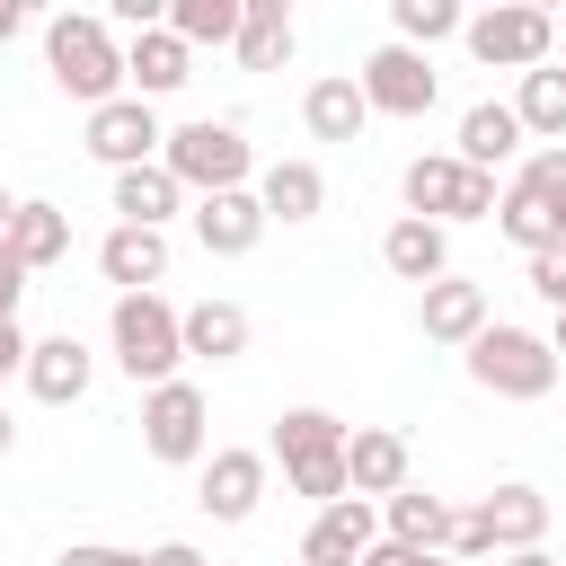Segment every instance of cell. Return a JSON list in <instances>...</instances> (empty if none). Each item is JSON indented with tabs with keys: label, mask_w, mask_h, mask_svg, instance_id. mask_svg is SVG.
Segmentation results:
<instances>
[{
	"label": "cell",
	"mask_w": 566,
	"mask_h": 566,
	"mask_svg": "<svg viewBox=\"0 0 566 566\" xmlns=\"http://www.w3.org/2000/svg\"><path fill=\"white\" fill-rule=\"evenodd\" d=\"M27 389H35L44 407L88 398V345H80V336H44V345L27 354Z\"/></svg>",
	"instance_id": "cell-24"
},
{
	"label": "cell",
	"mask_w": 566,
	"mask_h": 566,
	"mask_svg": "<svg viewBox=\"0 0 566 566\" xmlns=\"http://www.w3.org/2000/svg\"><path fill=\"white\" fill-rule=\"evenodd\" d=\"M478 522H486V539H495L504 557H522V548H539V531H548V495L522 486V478H504V486L478 504Z\"/></svg>",
	"instance_id": "cell-17"
},
{
	"label": "cell",
	"mask_w": 566,
	"mask_h": 566,
	"mask_svg": "<svg viewBox=\"0 0 566 566\" xmlns=\"http://www.w3.org/2000/svg\"><path fill=\"white\" fill-rule=\"evenodd\" d=\"M380 265L398 274V283H442L451 274V239H442V221H389V239H380Z\"/></svg>",
	"instance_id": "cell-21"
},
{
	"label": "cell",
	"mask_w": 566,
	"mask_h": 566,
	"mask_svg": "<svg viewBox=\"0 0 566 566\" xmlns=\"http://www.w3.org/2000/svg\"><path fill=\"white\" fill-rule=\"evenodd\" d=\"M548 345H557V354H566V310H557V327H548Z\"/></svg>",
	"instance_id": "cell-45"
},
{
	"label": "cell",
	"mask_w": 566,
	"mask_h": 566,
	"mask_svg": "<svg viewBox=\"0 0 566 566\" xmlns=\"http://www.w3.org/2000/svg\"><path fill=\"white\" fill-rule=\"evenodd\" d=\"M44 62H53L62 97H80L88 115L115 106V88H124V44H115L106 18H88V9H62V18L44 27Z\"/></svg>",
	"instance_id": "cell-2"
},
{
	"label": "cell",
	"mask_w": 566,
	"mask_h": 566,
	"mask_svg": "<svg viewBox=\"0 0 566 566\" xmlns=\"http://www.w3.org/2000/svg\"><path fill=\"white\" fill-rule=\"evenodd\" d=\"M371 548H380V513H371L363 495L327 504V513L301 531V566H363Z\"/></svg>",
	"instance_id": "cell-11"
},
{
	"label": "cell",
	"mask_w": 566,
	"mask_h": 566,
	"mask_svg": "<svg viewBox=\"0 0 566 566\" xmlns=\"http://www.w3.org/2000/svg\"><path fill=\"white\" fill-rule=\"evenodd\" d=\"M407 212L416 221H486L504 195H495V177L486 168H469L460 150H424V159H407Z\"/></svg>",
	"instance_id": "cell-5"
},
{
	"label": "cell",
	"mask_w": 566,
	"mask_h": 566,
	"mask_svg": "<svg viewBox=\"0 0 566 566\" xmlns=\"http://www.w3.org/2000/svg\"><path fill=\"white\" fill-rule=\"evenodd\" d=\"M177 203H186V186H177V177H168L159 159H150V168H124V177H115V212H124L133 230H168V212H177Z\"/></svg>",
	"instance_id": "cell-26"
},
{
	"label": "cell",
	"mask_w": 566,
	"mask_h": 566,
	"mask_svg": "<svg viewBox=\"0 0 566 566\" xmlns=\"http://www.w3.org/2000/svg\"><path fill=\"white\" fill-rule=\"evenodd\" d=\"M9 221H18V195H9V186H0V239H9Z\"/></svg>",
	"instance_id": "cell-42"
},
{
	"label": "cell",
	"mask_w": 566,
	"mask_h": 566,
	"mask_svg": "<svg viewBox=\"0 0 566 566\" xmlns=\"http://www.w3.org/2000/svg\"><path fill=\"white\" fill-rule=\"evenodd\" d=\"M239 62L248 71H283L292 62V9L283 0H248L239 9Z\"/></svg>",
	"instance_id": "cell-28"
},
{
	"label": "cell",
	"mask_w": 566,
	"mask_h": 566,
	"mask_svg": "<svg viewBox=\"0 0 566 566\" xmlns=\"http://www.w3.org/2000/svg\"><path fill=\"white\" fill-rule=\"evenodd\" d=\"M186 354L195 363H239L248 354V310L239 301H195L186 310Z\"/></svg>",
	"instance_id": "cell-27"
},
{
	"label": "cell",
	"mask_w": 566,
	"mask_h": 566,
	"mask_svg": "<svg viewBox=\"0 0 566 566\" xmlns=\"http://www.w3.org/2000/svg\"><path fill=\"white\" fill-rule=\"evenodd\" d=\"M9 256H18L27 274L62 265V256H71V212H62V203H18V221H9Z\"/></svg>",
	"instance_id": "cell-25"
},
{
	"label": "cell",
	"mask_w": 566,
	"mask_h": 566,
	"mask_svg": "<svg viewBox=\"0 0 566 566\" xmlns=\"http://www.w3.org/2000/svg\"><path fill=\"white\" fill-rule=\"evenodd\" d=\"M389 27H398V44H442V35H460L469 18H460V0H389Z\"/></svg>",
	"instance_id": "cell-32"
},
{
	"label": "cell",
	"mask_w": 566,
	"mask_h": 566,
	"mask_svg": "<svg viewBox=\"0 0 566 566\" xmlns=\"http://www.w3.org/2000/svg\"><path fill=\"white\" fill-rule=\"evenodd\" d=\"M513 115H522V133H539V150H548V142H566V62H539V71H522V97H513Z\"/></svg>",
	"instance_id": "cell-30"
},
{
	"label": "cell",
	"mask_w": 566,
	"mask_h": 566,
	"mask_svg": "<svg viewBox=\"0 0 566 566\" xmlns=\"http://www.w3.org/2000/svg\"><path fill=\"white\" fill-rule=\"evenodd\" d=\"M495 230L522 248V256H548V248H566V212H548L539 195H522V186H504V203H495Z\"/></svg>",
	"instance_id": "cell-29"
},
{
	"label": "cell",
	"mask_w": 566,
	"mask_h": 566,
	"mask_svg": "<svg viewBox=\"0 0 566 566\" xmlns=\"http://www.w3.org/2000/svg\"><path fill=\"white\" fill-rule=\"evenodd\" d=\"M97 274L124 283V292H150V283L168 274V230H133V221H115V230L97 239Z\"/></svg>",
	"instance_id": "cell-16"
},
{
	"label": "cell",
	"mask_w": 566,
	"mask_h": 566,
	"mask_svg": "<svg viewBox=\"0 0 566 566\" xmlns=\"http://www.w3.org/2000/svg\"><path fill=\"white\" fill-rule=\"evenodd\" d=\"M9 442H18V424H9V407H0V460H9Z\"/></svg>",
	"instance_id": "cell-44"
},
{
	"label": "cell",
	"mask_w": 566,
	"mask_h": 566,
	"mask_svg": "<svg viewBox=\"0 0 566 566\" xmlns=\"http://www.w3.org/2000/svg\"><path fill=\"white\" fill-rule=\"evenodd\" d=\"M345 442H354V424L327 416V407H283V416H274V460H283L292 495H310L318 513L354 495V486H345Z\"/></svg>",
	"instance_id": "cell-1"
},
{
	"label": "cell",
	"mask_w": 566,
	"mask_h": 566,
	"mask_svg": "<svg viewBox=\"0 0 566 566\" xmlns=\"http://www.w3.org/2000/svg\"><path fill=\"white\" fill-rule=\"evenodd\" d=\"M18 27H27V9H18V0H0V44H9Z\"/></svg>",
	"instance_id": "cell-41"
},
{
	"label": "cell",
	"mask_w": 566,
	"mask_h": 566,
	"mask_svg": "<svg viewBox=\"0 0 566 566\" xmlns=\"http://www.w3.org/2000/svg\"><path fill=\"white\" fill-rule=\"evenodd\" d=\"M416 318H424V336H433V345H478V336L495 327V318H486V283H469V274H442V283H424Z\"/></svg>",
	"instance_id": "cell-12"
},
{
	"label": "cell",
	"mask_w": 566,
	"mask_h": 566,
	"mask_svg": "<svg viewBox=\"0 0 566 566\" xmlns=\"http://www.w3.org/2000/svg\"><path fill=\"white\" fill-rule=\"evenodd\" d=\"M195 239L212 248V256H248L256 239H265V203L239 186V195H203L195 203Z\"/></svg>",
	"instance_id": "cell-20"
},
{
	"label": "cell",
	"mask_w": 566,
	"mask_h": 566,
	"mask_svg": "<svg viewBox=\"0 0 566 566\" xmlns=\"http://www.w3.org/2000/svg\"><path fill=\"white\" fill-rule=\"evenodd\" d=\"M513 150H522V115H513V106H504V97H478V106H469V115H460V159H469V168H486V177H495V168H504V159H513Z\"/></svg>",
	"instance_id": "cell-22"
},
{
	"label": "cell",
	"mask_w": 566,
	"mask_h": 566,
	"mask_svg": "<svg viewBox=\"0 0 566 566\" xmlns=\"http://www.w3.org/2000/svg\"><path fill=\"white\" fill-rule=\"evenodd\" d=\"M159 168H168L177 186H203V195H239V186H248V168H256V150H248V133H239L230 115H203V124H177V133H168Z\"/></svg>",
	"instance_id": "cell-4"
},
{
	"label": "cell",
	"mask_w": 566,
	"mask_h": 566,
	"mask_svg": "<svg viewBox=\"0 0 566 566\" xmlns=\"http://www.w3.org/2000/svg\"><path fill=\"white\" fill-rule=\"evenodd\" d=\"M18 292H27V265L9 256V239H0V327L18 318Z\"/></svg>",
	"instance_id": "cell-35"
},
{
	"label": "cell",
	"mask_w": 566,
	"mask_h": 566,
	"mask_svg": "<svg viewBox=\"0 0 566 566\" xmlns=\"http://www.w3.org/2000/svg\"><path fill=\"white\" fill-rule=\"evenodd\" d=\"M486 548H495V539H486V522H478V513H460V522H451V557H486Z\"/></svg>",
	"instance_id": "cell-37"
},
{
	"label": "cell",
	"mask_w": 566,
	"mask_h": 566,
	"mask_svg": "<svg viewBox=\"0 0 566 566\" xmlns=\"http://www.w3.org/2000/svg\"><path fill=\"white\" fill-rule=\"evenodd\" d=\"M195 504H203L212 522H248V513L265 504V451H212Z\"/></svg>",
	"instance_id": "cell-13"
},
{
	"label": "cell",
	"mask_w": 566,
	"mask_h": 566,
	"mask_svg": "<svg viewBox=\"0 0 566 566\" xmlns=\"http://www.w3.org/2000/svg\"><path fill=\"white\" fill-rule=\"evenodd\" d=\"M142 442H150V460H203V389L195 380H159L150 398H142Z\"/></svg>",
	"instance_id": "cell-9"
},
{
	"label": "cell",
	"mask_w": 566,
	"mask_h": 566,
	"mask_svg": "<svg viewBox=\"0 0 566 566\" xmlns=\"http://www.w3.org/2000/svg\"><path fill=\"white\" fill-rule=\"evenodd\" d=\"M239 9L248 0H177L168 9V35L177 44H239Z\"/></svg>",
	"instance_id": "cell-31"
},
{
	"label": "cell",
	"mask_w": 566,
	"mask_h": 566,
	"mask_svg": "<svg viewBox=\"0 0 566 566\" xmlns=\"http://www.w3.org/2000/svg\"><path fill=\"white\" fill-rule=\"evenodd\" d=\"M27 354H35V345H27V336H18V318H9V327H0V380H9V371H27Z\"/></svg>",
	"instance_id": "cell-40"
},
{
	"label": "cell",
	"mask_w": 566,
	"mask_h": 566,
	"mask_svg": "<svg viewBox=\"0 0 566 566\" xmlns=\"http://www.w3.org/2000/svg\"><path fill=\"white\" fill-rule=\"evenodd\" d=\"M460 35H469V53H478L486 71H539V62L557 53V18H548V9H531V0H504V9L469 18Z\"/></svg>",
	"instance_id": "cell-7"
},
{
	"label": "cell",
	"mask_w": 566,
	"mask_h": 566,
	"mask_svg": "<svg viewBox=\"0 0 566 566\" xmlns=\"http://www.w3.org/2000/svg\"><path fill=\"white\" fill-rule=\"evenodd\" d=\"M88 150L124 177V168H150V159L168 150V133H159L150 97H115V106H97V115H88Z\"/></svg>",
	"instance_id": "cell-10"
},
{
	"label": "cell",
	"mask_w": 566,
	"mask_h": 566,
	"mask_svg": "<svg viewBox=\"0 0 566 566\" xmlns=\"http://www.w3.org/2000/svg\"><path fill=\"white\" fill-rule=\"evenodd\" d=\"M504 566H557V557H548V548H522V557H504Z\"/></svg>",
	"instance_id": "cell-43"
},
{
	"label": "cell",
	"mask_w": 566,
	"mask_h": 566,
	"mask_svg": "<svg viewBox=\"0 0 566 566\" xmlns=\"http://www.w3.org/2000/svg\"><path fill=\"white\" fill-rule=\"evenodd\" d=\"M256 203H265V221H318L327 212V177L310 159H274L256 177Z\"/></svg>",
	"instance_id": "cell-23"
},
{
	"label": "cell",
	"mask_w": 566,
	"mask_h": 566,
	"mask_svg": "<svg viewBox=\"0 0 566 566\" xmlns=\"http://www.w3.org/2000/svg\"><path fill=\"white\" fill-rule=\"evenodd\" d=\"M345 486H354L363 504H371V495L389 504V495L407 486V433H389V424H363V433L345 442Z\"/></svg>",
	"instance_id": "cell-14"
},
{
	"label": "cell",
	"mask_w": 566,
	"mask_h": 566,
	"mask_svg": "<svg viewBox=\"0 0 566 566\" xmlns=\"http://www.w3.org/2000/svg\"><path fill=\"white\" fill-rule=\"evenodd\" d=\"M363 566H451V557H424V548H398V539H380Z\"/></svg>",
	"instance_id": "cell-39"
},
{
	"label": "cell",
	"mask_w": 566,
	"mask_h": 566,
	"mask_svg": "<svg viewBox=\"0 0 566 566\" xmlns=\"http://www.w3.org/2000/svg\"><path fill=\"white\" fill-rule=\"evenodd\" d=\"M451 504L442 495H424V486H398L389 504H380V539H398V548H424V557H442L451 548Z\"/></svg>",
	"instance_id": "cell-18"
},
{
	"label": "cell",
	"mask_w": 566,
	"mask_h": 566,
	"mask_svg": "<svg viewBox=\"0 0 566 566\" xmlns=\"http://www.w3.org/2000/svg\"><path fill=\"white\" fill-rule=\"evenodd\" d=\"M106 345H115V363H124L142 389H159V380H177V363H186V310H168L159 292H115Z\"/></svg>",
	"instance_id": "cell-3"
},
{
	"label": "cell",
	"mask_w": 566,
	"mask_h": 566,
	"mask_svg": "<svg viewBox=\"0 0 566 566\" xmlns=\"http://www.w3.org/2000/svg\"><path fill=\"white\" fill-rule=\"evenodd\" d=\"M469 380L495 389V398H548V389H557V345L495 318V327L469 345Z\"/></svg>",
	"instance_id": "cell-6"
},
{
	"label": "cell",
	"mask_w": 566,
	"mask_h": 566,
	"mask_svg": "<svg viewBox=\"0 0 566 566\" xmlns=\"http://www.w3.org/2000/svg\"><path fill=\"white\" fill-rule=\"evenodd\" d=\"M53 566H142L133 548H97V539H80V548H62Z\"/></svg>",
	"instance_id": "cell-36"
},
{
	"label": "cell",
	"mask_w": 566,
	"mask_h": 566,
	"mask_svg": "<svg viewBox=\"0 0 566 566\" xmlns=\"http://www.w3.org/2000/svg\"><path fill=\"white\" fill-rule=\"evenodd\" d=\"M354 80H363L371 115H433V88H442V80H433V62H424L416 44H380Z\"/></svg>",
	"instance_id": "cell-8"
},
{
	"label": "cell",
	"mask_w": 566,
	"mask_h": 566,
	"mask_svg": "<svg viewBox=\"0 0 566 566\" xmlns=\"http://www.w3.org/2000/svg\"><path fill=\"white\" fill-rule=\"evenodd\" d=\"M531 292H539L548 310H566V248H548V256H531Z\"/></svg>",
	"instance_id": "cell-34"
},
{
	"label": "cell",
	"mask_w": 566,
	"mask_h": 566,
	"mask_svg": "<svg viewBox=\"0 0 566 566\" xmlns=\"http://www.w3.org/2000/svg\"><path fill=\"white\" fill-rule=\"evenodd\" d=\"M513 186H522V195H539L548 212H566V142H548V150H531Z\"/></svg>",
	"instance_id": "cell-33"
},
{
	"label": "cell",
	"mask_w": 566,
	"mask_h": 566,
	"mask_svg": "<svg viewBox=\"0 0 566 566\" xmlns=\"http://www.w3.org/2000/svg\"><path fill=\"white\" fill-rule=\"evenodd\" d=\"M124 80H133V97H168V88L195 80V44H177L168 27H150V35L124 44Z\"/></svg>",
	"instance_id": "cell-19"
},
{
	"label": "cell",
	"mask_w": 566,
	"mask_h": 566,
	"mask_svg": "<svg viewBox=\"0 0 566 566\" xmlns=\"http://www.w3.org/2000/svg\"><path fill=\"white\" fill-rule=\"evenodd\" d=\"M142 566H203V548L195 539H159V548H142Z\"/></svg>",
	"instance_id": "cell-38"
},
{
	"label": "cell",
	"mask_w": 566,
	"mask_h": 566,
	"mask_svg": "<svg viewBox=\"0 0 566 566\" xmlns=\"http://www.w3.org/2000/svg\"><path fill=\"white\" fill-rule=\"evenodd\" d=\"M301 124H310L318 142H363V124H371V97H363V80H354V71H327V80H310V97H301Z\"/></svg>",
	"instance_id": "cell-15"
}]
</instances>
